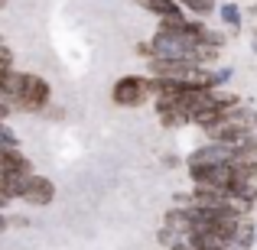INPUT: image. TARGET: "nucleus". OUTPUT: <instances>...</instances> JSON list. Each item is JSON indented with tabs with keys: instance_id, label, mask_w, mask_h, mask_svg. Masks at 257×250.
Masks as SVG:
<instances>
[{
	"instance_id": "obj_1",
	"label": "nucleus",
	"mask_w": 257,
	"mask_h": 250,
	"mask_svg": "<svg viewBox=\"0 0 257 250\" xmlns=\"http://www.w3.org/2000/svg\"><path fill=\"white\" fill-rule=\"evenodd\" d=\"M49 98H52V85L46 82L43 75H36V72H20L17 94H13V111L43 114L46 107H49Z\"/></svg>"
},
{
	"instance_id": "obj_2",
	"label": "nucleus",
	"mask_w": 257,
	"mask_h": 250,
	"mask_svg": "<svg viewBox=\"0 0 257 250\" xmlns=\"http://www.w3.org/2000/svg\"><path fill=\"white\" fill-rule=\"evenodd\" d=\"M111 101L117 107H127V111L150 104V101H153L150 78H147V75H124V78H117L114 88H111Z\"/></svg>"
},
{
	"instance_id": "obj_3",
	"label": "nucleus",
	"mask_w": 257,
	"mask_h": 250,
	"mask_svg": "<svg viewBox=\"0 0 257 250\" xmlns=\"http://www.w3.org/2000/svg\"><path fill=\"white\" fill-rule=\"evenodd\" d=\"M17 198L26 201V205H33V208H46V205H52V201H56V182H52L49 175L30 172L23 182H20Z\"/></svg>"
},
{
	"instance_id": "obj_4",
	"label": "nucleus",
	"mask_w": 257,
	"mask_h": 250,
	"mask_svg": "<svg viewBox=\"0 0 257 250\" xmlns=\"http://www.w3.org/2000/svg\"><path fill=\"white\" fill-rule=\"evenodd\" d=\"M231 156H234V150H231V146H225V143H202V146H195V150L186 156V166L189 169L225 166V163H231Z\"/></svg>"
},
{
	"instance_id": "obj_5",
	"label": "nucleus",
	"mask_w": 257,
	"mask_h": 250,
	"mask_svg": "<svg viewBox=\"0 0 257 250\" xmlns=\"http://www.w3.org/2000/svg\"><path fill=\"white\" fill-rule=\"evenodd\" d=\"M137 4L144 7L147 13H153L157 20H179V17H186L176 0H137Z\"/></svg>"
},
{
	"instance_id": "obj_6",
	"label": "nucleus",
	"mask_w": 257,
	"mask_h": 250,
	"mask_svg": "<svg viewBox=\"0 0 257 250\" xmlns=\"http://www.w3.org/2000/svg\"><path fill=\"white\" fill-rule=\"evenodd\" d=\"M257 244V227H254V221L247 218H241V224H238V231H234V237H231V250H251Z\"/></svg>"
},
{
	"instance_id": "obj_7",
	"label": "nucleus",
	"mask_w": 257,
	"mask_h": 250,
	"mask_svg": "<svg viewBox=\"0 0 257 250\" xmlns=\"http://www.w3.org/2000/svg\"><path fill=\"white\" fill-rule=\"evenodd\" d=\"M218 17H221V23H225L228 33H241V7L238 4H221Z\"/></svg>"
},
{
	"instance_id": "obj_8",
	"label": "nucleus",
	"mask_w": 257,
	"mask_h": 250,
	"mask_svg": "<svg viewBox=\"0 0 257 250\" xmlns=\"http://www.w3.org/2000/svg\"><path fill=\"white\" fill-rule=\"evenodd\" d=\"M176 4H179V7H186V10L192 13V17H199V20H205L208 13H215V10H218V4H215V0H176Z\"/></svg>"
},
{
	"instance_id": "obj_9",
	"label": "nucleus",
	"mask_w": 257,
	"mask_h": 250,
	"mask_svg": "<svg viewBox=\"0 0 257 250\" xmlns=\"http://www.w3.org/2000/svg\"><path fill=\"white\" fill-rule=\"evenodd\" d=\"M13 69V49L0 39V72H10Z\"/></svg>"
},
{
	"instance_id": "obj_10",
	"label": "nucleus",
	"mask_w": 257,
	"mask_h": 250,
	"mask_svg": "<svg viewBox=\"0 0 257 250\" xmlns=\"http://www.w3.org/2000/svg\"><path fill=\"white\" fill-rule=\"evenodd\" d=\"M157 237H160V244H166V247H173L176 240H179V237H176V234L170 231V227H160V234H157Z\"/></svg>"
},
{
	"instance_id": "obj_11",
	"label": "nucleus",
	"mask_w": 257,
	"mask_h": 250,
	"mask_svg": "<svg viewBox=\"0 0 257 250\" xmlns=\"http://www.w3.org/2000/svg\"><path fill=\"white\" fill-rule=\"evenodd\" d=\"M13 114V107L7 104V101H0V124H7V117Z\"/></svg>"
},
{
	"instance_id": "obj_12",
	"label": "nucleus",
	"mask_w": 257,
	"mask_h": 250,
	"mask_svg": "<svg viewBox=\"0 0 257 250\" xmlns=\"http://www.w3.org/2000/svg\"><path fill=\"white\" fill-rule=\"evenodd\" d=\"M170 250H195V247H189V244H186V240H176V244H173Z\"/></svg>"
},
{
	"instance_id": "obj_13",
	"label": "nucleus",
	"mask_w": 257,
	"mask_h": 250,
	"mask_svg": "<svg viewBox=\"0 0 257 250\" xmlns=\"http://www.w3.org/2000/svg\"><path fill=\"white\" fill-rule=\"evenodd\" d=\"M7 4H10V0H0V10H4V7H7Z\"/></svg>"
}]
</instances>
